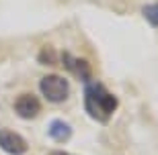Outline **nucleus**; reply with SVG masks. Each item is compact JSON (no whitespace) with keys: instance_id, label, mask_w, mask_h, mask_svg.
Listing matches in <instances>:
<instances>
[{"instance_id":"1","label":"nucleus","mask_w":158,"mask_h":155,"mask_svg":"<svg viewBox=\"0 0 158 155\" xmlns=\"http://www.w3.org/2000/svg\"><path fill=\"white\" fill-rule=\"evenodd\" d=\"M84 110L90 118H94L101 125H107L109 118L113 116V112L117 110L119 100L107 90L101 82H93L84 88Z\"/></svg>"},{"instance_id":"2","label":"nucleus","mask_w":158,"mask_h":155,"mask_svg":"<svg viewBox=\"0 0 158 155\" xmlns=\"http://www.w3.org/2000/svg\"><path fill=\"white\" fill-rule=\"evenodd\" d=\"M39 90L45 96V100H49L53 104L64 102L70 96V84H68V80L62 78V76H56V74H49L45 78H41Z\"/></svg>"},{"instance_id":"3","label":"nucleus","mask_w":158,"mask_h":155,"mask_svg":"<svg viewBox=\"0 0 158 155\" xmlns=\"http://www.w3.org/2000/svg\"><path fill=\"white\" fill-rule=\"evenodd\" d=\"M0 149L8 155H25L29 151V143L17 131H12V129H0Z\"/></svg>"},{"instance_id":"4","label":"nucleus","mask_w":158,"mask_h":155,"mask_svg":"<svg viewBox=\"0 0 158 155\" xmlns=\"http://www.w3.org/2000/svg\"><path fill=\"white\" fill-rule=\"evenodd\" d=\"M12 108H15V112H17L21 118L31 121V118H35L41 112V102H39V98H37L35 94H21V96H17Z\"/></svg>"},{"instance_id":"5","label":"nucleus","mask_w":158,"mask_h":155,"mask_svg":"<svg viewBox=\"0 0 158 155\" xmlns=\"http://www.w3.org/2000/svg\"><path fill=\"white\" fill-rule=\"evenodd\" d=\"M62 61H64V68L68 69V72H72L78 80H82V82H88V80H90L93 68H90V63H88L86 59L74 57V55H70L68 51H64V53H62Z\"/></svg>"},{"instance_id":"6","label":"nucleus","mask_w":158,"mask_h":155,"mask_svg":"<svg viewBox=\"0 0 158 155\" xmlns=\"http://www.w3.org/2000/svg\"><path fill=\"white\" fill-rule=\"evenodd\" d=\"M47 133H49V137H52L53 141L66 143V141L72 137V126L66 121H62V118H53V121L49 122V126H47Z\"/></svg>"},{"instance_id":"7","label":"nucleus","mask_w":158,"mask_h":155,"mask_svg":"<svg viewBox=\"0 0 158 155\" xmlns=\"http://www.w3.org/2000/svg\"><path fill=\"white\" fill-rule=\"evenodd\" d=\"M142 14L152 27H158V2H152V4H146L142 8Z\"/></svg>"},{"instance_id":"8","label":"nucleus","mask_w":158,"mask_h":155,"mask_svg":"<svg viewBox=\"0 0 158 155\" xmlns=\"http://www.w3.org/2000/svg\"><path fill=\"white\" fill-rule=\"evenodd\" d=\"M41 63H45V65H53L56 63V51H53L52 47H45V49H41L39 55H37Z\"/></svg>"},{"instance_id":"9","label":"nucleus","mask_w":158,"mask_h":155,"mask_svg":"<svg viewBox=\"0 0 158 155\" xmlns=\"http://www.w3.org/2000/svg\"><path fill=\"white\" fill-rule=\"evenodd\" d=\"M49 155H70V153H66V151H52Z\"/></svg>"}]
</instances>
